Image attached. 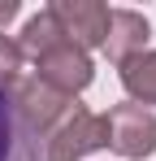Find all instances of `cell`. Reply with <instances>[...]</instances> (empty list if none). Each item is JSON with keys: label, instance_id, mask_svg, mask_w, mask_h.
<instances>
[{"label": "cell", "instance_id": "cell-1", "mask_svg": "<svg viewBox=\"0 0 156 161\" xmlns=\"http://www.w3.org/2000/svg\"><path fill=\"white\" fill-rule=\"evenodd\" d=\"M18 48H22V57L35 61V79L56 87L61 96H78V92L91 83V74H96V70H91V57L56 26V18H52L48 9L35 13L22 26Z\"/></svg>", "mask_w": 156, "mask_h": 161}, {"label": "cell", "instance_id": "cell-3", "mask_svg": "<svg viewBox=\"0 0 156 161\" xmlns=\"http://www.w3.org/2000/svg\"><path fill=\"white\" fill-rule=\"evenodd\" d=\"M104 126H108V148L122 153V157L139 161L156 153V113L143 105H117L104 113Z\"/></svg>", "mask_w": 156, "mask_h": 161}, {"label": "cell", "instance_id": "cell-5", "mask_svg": "<svg viewBox=\"0 0 156 161\" xmlns=\"http://www.w3.org/2000/svg\"><path fill=\"white\" fill-rule=\"evenodd\" d=\"M48 13L56 18V26L87 53V48H100L104 44V35H108V13H113V9L100 4V0H56V4H48Z\"/></svg>", "mask_w": 156, "mask_h": 161}, {"label": "cell", "instance_id": "cell-6", "mask_svg": "<svg viewBox=\"0 0 156 161\" xmlns=\"http://www.w3.org/2000/svg\"><path fill=\"white\" fill-rule=\"evenodd\" d=\"M148 35H152V26H148V18L143 13H134V9H113L108 13V35H104V53H108V61H130V57L143 53V44H148Z\"/></svg>", "mask_w": 156, "mask_h": 161}, {"label": "cell", "instance_id": "cell-7", "mask_svg": "<svg viewBox=\"0 0 156 161\" xmlns=\"http://www.w3.org/2000/svg\"><path fill=\"white\" fill-rule=\"evenodd\" d=\"M0 161H44V139L18 118L9 92H0Z\"/></svg>", "mask_w": 156, "mask_h": 161}, {"label": "cell", "instance_id": "cell-10", "mask_svg": "<svg viewBox=\"0 0 156 161\" xmlns=\"http://www.w3.org/2000/svg\"><path fill=\"white\" fill-rule=\"evenodd\" d=\"M13 13H18V0H0V22H9Z\"/></svg>", "mask_w": 156, "mask_h": 161}, {"label": "cell", "instance_id": "cell-9", "mask_svg": "<svg viewBox=\"0 0 156 161\" xmlns=\"http://www.w3.org/2000/svg\"><path fill=\"white\" fill-rule=\"evenodd\" d=\"M22 48H18V39H9L4 31H0V92H13L18 83H22Z\"/></svg>", "mask_w": 156, "mask_h": 161}, {"label": "cell", "instance_id": "cell-8", "mask_svg": "<svg viewBox=\"0 0 156 161\" xmlns=\"http://www.w3.org/2000/svg\"><path fill=\"white\" fill-rule=\"evenodd\" d=\"M122 87H126L130 105H143V109L156 105V48L122 61Z\"/></svg>", "mask_w": 156, "mask_h": 161}, {"label": "cell", "instance_id": "cell-2", "mask_svg": "<svg viewBox=\"0 0 156 161\" xmlns=\"http://www.w3.org/2000/svg\"><path fill=\"white\" fill-rule=\"evenodd\" d=\"M91 148H108V126L104 113L74 105L48 135H44V161H82Z\"/></svg>", "mask_w": 156, "mask_h": 161}, {"label": "cell", "instance_id": "cell-4", "mask_svg": "<svg viewBox=\"0 0 156 161\" xmlns=\"http://www.w3.org/2000/svg\"><path fill=\"white\" fill-rule=\"evenodd\" d=\"M9 105L18 109V118L44 139V135H48L52 126L78 105V100H74V96H61L56 87H48V83H39L35 74H30V79H22L13 92H9Z\"/></svg>", "mask_w": 156, "mask_h": 161}]
</instances>
